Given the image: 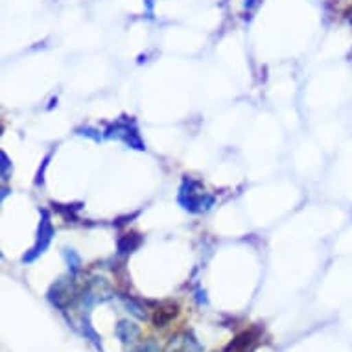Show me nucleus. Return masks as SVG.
Wrapping results in <instances>:
<instances>
[{
	"mask_svg": "<svg viewBox=\"0 0 352 352\" xmlns=\"http://www.w3.org/2000/svg\"><path fill=\"white\" fill-rule=\"evenodd\" d=\"M179 203L181 207L188 212L199 214L210 210L214 205V197L205 192L201 183H197L192 177H185L179 188Z\"/></svg>",
	"mask_w": 352,
	"mask_h": 352,
	"instance_id": "obj_1",
	"label": "nucleus"
},
{
	"mask_svg": "<svg viewBox=\"0 0 352 352\" xmlns=\"http://www.w3.org/2000/svg\"><path fill=\"white\" fill-rule=\"evenodd\" d=\"M170 352H201V346L196 341V338L192 334H181L177 338H173L168 346Z\"/></svg>",
	"mask_w": 352,
	"mask_h": 352,
	"instance_id": "obj_5",
	"label": "nucleus"
},
{
	"mask_svg": "<svg viewBox=\"0 0 352 352\" xmlns=\"http://www.w3.org/2000/svg\"><path fill=\"white\" fill-rule=\"evenodd\" d=\"M124 305H126L127 308V312H131L135 316V318H139V319H144L146 318V312L142 310V306L137 302V300L133 299H127V297H124Z\"/></svg>",
	"mask_w": 352,
	"mask_h": 352,
	"instance_id": "obj_9",
	"label": "nucleus"
},
{
	"mask_svg": "<svg viewBox=\"0 0 352 352\" xmlns=\"http://www.w3.org/2000/svg\"><path fill=\"white\" fill-rule=\"evenodd\" d=\"M8 192H10V190H8V188H2V199H4V197L8 196Z\"/></svg>",
	"mask_w": 352,
	"mask_h": 352,
	"instance_id": "obj_13",
	"label": "nucleus"
},
{
	"mask_svg": "<svg viewBox=\"0 0 352 352\" xmlns=\"http://www.w3.org/2000/svg\"><path fill=\"white\" fill-rule=\"evenodd\" d=\"M72 278H59L58 283L54 284L50 294H48V299L52 300L54 305L58 308H65L67 302H70L72 299Z\"/></svg>",
	"mask_w": 352,
	"mask_h": 352,
	"instance_id": "obj_4",
	"label": "nucleus"
},
{
	"mask_svg": "<svg viewBox=\"0 0 352 352\" xmlns=\"http://www.w3.org/2000/svg\"><path fill=\"white\" fill-rule=\"evenodd\" d=\"M54 236V227L50 223V216H48L47 210H43L41 212V223H39V232H37V242L32 249H30V253H26L23 256V262H34L39 254H43L48 249L50 242H52Z\"/></svg>",
	"mask_w": 352,
	"mask_h": 352,
	"instance_id": "obj_3",
	"label": "nucleus"
},
{
	"mask_svg": "<svg viewBox=\"0 0 352 352\" xmlns=\"http://www.w3.org/2000/svg\"><path fill=\"white\" fill-rule=\"evenodd\" d=\"M115 334L122 343H135V341L139 340L140 329L135 323H131V321H120V323L116 324Z\"/></svg>",
	"mask_w": 352,
	"mask_h": 352,
	"instance_id": "obj_6",
	"label": "nucleus"
},
{
	"mask_svg": "<svg viewBox=\"0 0 352 352\" xmlns=\"http://www.w3.org/2000/svg\"><path fill=\"white\" fill-rule=\"evenodd\" d=\"M96 131L94 129H89V127H85V129H80V135H87V137H91V139L94 140H100L102 139V135H94Z\"/></svg>",
	"mask_w": 352,
	"mask_h": 352,
	"instance_id": "obj_12",
	"label": "nucleus"
},
{
	"mask_svg": "<svg viewBox=\"0 0 352 352\" xmlns=\"http://www.w3.org/2000/svg\"><path fill=\"white\" fill-rule=\"evenodd\" d=\"M131 352H159V346H157V343H153V341H144V343H140V345H137Z\"/></svg>",
	"mask_w": 352,
	"mask_h": 352,
	"instance_id": "obj_11",
	"label": "nucleus"
},
{
	"mask_svg": "<svg viewBox=\"0 0 352 352\" xmlns=\"http://www.w3.org/2000/svg\"><path fill=\"white\" fill-rule=\"evenodd\" d=\"M139 243H140V238L137 236V234H127V236L118 240V253L120 254L131 253L133 249L139 248Z\"/></svg>",
	"mask_w": 352,
	"mask_h": 352,
	"instance_id": "obj_7",
	"label": "nucleus"
},
{
	"mask_svg": "<svg viewBox=\"0 0 352 352\" xmlns=\"http://www.w3.org/2000/svg\"><path fill=\"white\" fill-rule=\"evenodd\" d=\"M0 166H2V179L8 181L10 179V173H12V162H10V159H8V155L2 151L0 153Z\"/></svg>",
	"mask_w": 352,
	"mask_h": 352,
	"instance_id": "obj_10",
	"label": "nucleus"
},
{
	"mask_svg": "<svg viewBox=\"0 0 352 352\" xmlns=\"http://www.w3.org/2000/svg\"><path fill=\"white\" fill-rule=\"evenodd\" d=\"M63 256H65V262H67V266H69L70 275H76V273L80 272L81 258L74 249H63Z\"/></svg>",
	"mask_w": 352,
	"mask_h": 352,
	"instance_id": "obj_8",
	"label": "nucleus"
},
{
	"mask_svg": "<svg viewBox=\"0 0 352 352\" xmlns=\"http://www.w3.org/2000/svg\"><path fill=\"white\" fill-rule=\"evenodd\" d=\"M105 137L107 139H118L122 140L124 144L129 146V148H133V150H139V151H144L146 146L142 142L139 135V129L135 126V122L131 118H120L118 122H115L113 126L107 127V131H105Z\"/></svg>",
	"mask_w": 352,
	"mask_h": 352,
	"instance_id": "obj_2",
	"label": "nucleus"
}]
</instances>
